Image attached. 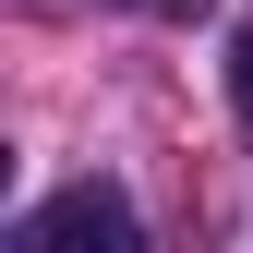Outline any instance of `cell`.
<instances>
[{
	"label": "cell",
	"instance_id": "7a4b0ae2",
	"mask_svg": "<svg viewBox=\"0 0 253 253\" xmlns=\"http://www.w3.org/2000/svg\"><path fill=\"white\" fill-rule=\"evenodd\" d=\"M229 97H241V121H253V24L229 37Z\"/></svg>",
	"mask_w": 253,
	"mask_h": 253
},
{
	"label": "cell",
	"instance_id": "6da1fadb",
	"mask_svg": "<svg viewBox=\"0 0 253 253\" xmlns=\"http://www.w3.org/2000/svg\"><path fill=\"white\" fill-rule=\"evenodd\" d=\"M12 253H133V205H121V181H73V193H48V205L12 229Z\"/></svg>",
	"mask_w": 253,
	"mask_h": 253
}]
</instances>
